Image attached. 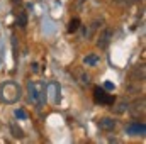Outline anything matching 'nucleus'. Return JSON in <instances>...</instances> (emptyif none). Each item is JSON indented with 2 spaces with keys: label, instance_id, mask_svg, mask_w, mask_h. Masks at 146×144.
<instances>
[{
  "label": "nucleus",
  "instance_id": "obj_1",
  "mask_svg": "<svg viewBox=\"0 0 146 144\" xmlns=\"http://www.w3.org/2000/svg\"><path fill=\"white\" fill-rule=\"evenodd\" d=\"M21 97H22V92L15 81H3L0 85V102L2 104L12 105V104L19 102Z\"/></svg>",
  "mask_w": 146,
  "mask_h": 144
},
{
  "label": "nucleus",
  "instance_id": "obj_2",
  "mask_svg": "<svg viewBox=\"0 0 146 144\" xmlns=\"http://www.w3.org/2000/svg\"><path fill=\"white\" fill-rule=\"evenodd\" d=\"M27 90H29V98L33 104L42 105L46 102V88L41 81H29Z\"/></svg>",
  "mask_w": 146,
  "mask_h": 144
},
{
  "label": "nucleus",
  "instance_id": "obj_3",
  "mask_svg": "<svg viewBox=\"0 0 146 144\" xmlns=\"http://www.w3.org/2000/svg\"><path fill=\"white\" fill-rule=\"evenodd\" d=\"M94 98H95V102L100 104V105H112V104L115 102V97L110 95V93H107L106 88H102V87H95V88H94Z\"/></svg>",
  "mask_w": 146,
  "mask_h": 144
},
{
  "label": "nucleus",
  "instance_id": "obj_4",
  "mask_svg": "<svg viewBox=\"0 0 146 144\" xmlns=\"http://www.w3.org/2000/svg\"><path fill=\"white\" fill-rule=\"evenodd\" d=\"M48 93H49L53 104H58V102H60V85H58L56 81L48 83V87H46V95H48Z\"/></svg>",
  "mask_w": 146,
  "mask_h": 144
},
{
  "label": "nucleus",
  "instance_id": "obj_5",
  "mask_svg": "<svg viewBox=\"0 0 146 144\" xmlns=\"http://www.w3.org/2000/svg\"><path fill=\"white\" fill-rule=\"evenodd\" d=\"M112 29H106L100 36H99V41H97V46L100 48V49H104V48H107L110 42V39H112Z\"/></svg>",
  "mask_w": 146,
  "mask_h": 144
},
{
  "label": "nucleus",
  "instance_id": "obj_6",
  "mask_svg": "<svg viewBox=\"0 0 146 144\" xmlns=\"http://www.w3.org/2000/svg\"><path fill=\"white\" fill-rule=\"evenodd\" d=\"M126 131H127V134H131V136L145 134V132H146V126L143 124V122H141V124H139V122H133V124H129V126H127V129H126Z\"/></svg>",
  "mask_w": 146,
  "mask_h": 144
},
{
  "label": "nucleus",
  "instance_id": "obj_7",
  "mask_svg": "<svg viewBox=\"0 0 146 144\" xmlns=\"http://www.w3.org/2000/svg\"><path fill=\"white\" fill-rule=\"evenodd\" d=\"M99 127L102 129V131H114L115 129V120L114 119H109V117H104V119H100L99 120Z\"/></svg>",
  "mask_w": 146,
  "mask_h": 144
},
{
  "label": "nucleus",
  "instance_id": "obj_8",
  "mask_svg": "<svg viewBox=\"0 0 146 144\" xmlns=\"http://www.w3.org/2000/svg\"><path fill=\"white\" fill-rule=\"evenodd\" d=\"M15 24H17V26L21 27V29H24V27L27 26V15H26V12H19V14H17Z\"/></svg>",
  "mask_w": 146,
  "mask_h": 144
},
{
  "label": "nucleus",
  "instance_id": "obj_9",
  "mask_svg": "<svg viewBox=\"0 0 146 144\" xmlns=\"http://www.w3.org/2000/svg\"><path fill=\"white\" fill-rule=\"evenodd\" d=\"M80 24H82V22H80V19H78V17L72 19V20L68 22V32H70V34L76 32V31H78V27H80Z\"/></svg>",
  "mask_w": 146,
  "mask_h": 144
},
{
  "label": "nucleus",
  "instance_id": "obj_10",
  "mask_svg": "<svg viewBox=\"0 0 146 144\" xmlns=\"http://www.w3.org/2000/svg\"><path fill=\"white\" fill-rule=\"evenodd\" d=\"M83 63H85V65H88V66L97 65V63H99V54H88V56H85Z\"/></svg>",
  "mask_w": 146,
  "mask_h": 144
},
{
  "label": "nucleus",
  "instance_id": "obj_11",
  "mask_svg": "<svg viewBox=\"0 0 146 144\" xmlns=\"http://www.w3.org/2000/svg\"><path fill=\"white\" fill-rule=\"evenodd\" d=\"M15 117H17V119H27V114H26V110L17 108V110H15Z\"/></svg>",
  "mask_w": 146,
  "mask_h": 144
},
{
  "label": "nucleus",
  "instance_id": "obj_12",
  "mask_svg": "<svg viewBox=\"0 0 146 144\" xmlns=\"http://www.w3.org/2000/svg\"><path fill=\"white\" fill-rule=\"evenodd\" d=\"M104 88H106V90H110V92H112V90L115 88V85H114V83H110V81H107V83H104Z\"/></svg>",
  "mask_w": 146,
  "mask_h": 144
},
{
  "label": "nucleus",
  "instance_id": "obj_13",
  "mask_svg": "<svg viewBox=\"0 0 146 144\" xmlns=\"http://www.w3.org/2000/svg\"><path fill=\"white\" fill-rule=\"evenodd\" d=\"M33 71H37V63H33Z\"/></svg>",
  "mask_w": 146,
  "mask_h": 144
},
{
  "label": "nucleus",
  "instance_id": "obj_14",
  "mask_svg": "<svg viewBox=\"0 0 146 144\" xmlns=\"http://www.w3.org/2000/svg\"><path fill=\"white\" fill-rule=\"evenodd\" d=\"M83 2H87V0H78V5H82Z\"/></svg>",
  "mask_w": 146,
  "mask_h": 144
}]
</instances>
